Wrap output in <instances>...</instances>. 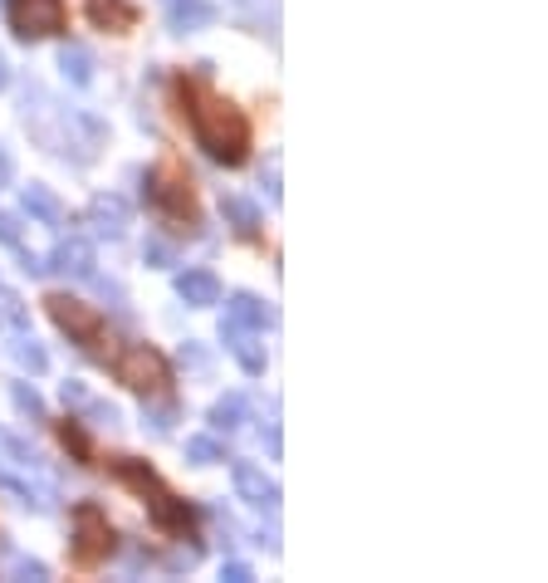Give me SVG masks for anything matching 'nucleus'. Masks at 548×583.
<instances>
[{"instance_id":"22","label":"nucleus","mask_w":548,"mask_h":583,"mask_svg":"<svg viewBox=\"0 0 548 583\" xmlns=\"http://www.w3.org/2000/svg\"><path fill=\"white\" fill-rule=\"evenodd\" d=\"M10 358H16V363L25 368V373H35V378H40L45 373V368H49V353L40 349V343H35L30 339V333H20V339L16 343H10Z\"/></svg>"},{"instance_id":"24","label":"nucleus","mask_w":548,"mask_h":583,"mask_svg":"<svg viewBox=\"0 0 548 583\" xmlns=\"http://www.w3.org/2000/svg\"><path fill=\"white\" fill-rule=\"evenodd\" d=\"M10 402H16V412L20 417H30V421H45V397L30 388V382H16L10 388Z\"/></svg>"},{"instance_id":"12","label":"nucleus","mask_w":548,"mask_h":583,"mask_svg":"<svg viewBox=\"0 0 548 583\" xmlns=\"http://www.w3.org/2000/svg\"><path fill=\"white\" fill-rule=\"evenodd\" d=\"M89 226L98 235H108V241H123V231H128V202L123 196H94L89 202Z\"/></svg>"},{"instance_id":"20","label":"nucleus","mask_w":548,"mask_h":583,"mask_svg":"<svg viewBox=\"0 0 548 583\" xmlns=\"http://www.w3.org/2000/svg\"><path fill=\"white\" fill-rule=\"evenodd\" d=\"M245 417H251V397L245 392H226L216 407H211V427L216 431H241Z\"/></svg>"},{"instance_id":"31","label":"nucleus","mask_w":548,"mask_h":583,"mask_svg":"<svg viewBox=\"0 0 548 583\" xmlns=\"http://www.w3.org/2000/svg\"><path fill=\"white\" fill-rule=\"evenodd\" d=\"M65 446H69L74 456H79V461H89V437H84L79 421H69V427H65Z\"/></svg>"},{"instance_id":"6","label":"nucleus","mask_w":548,"mask_h":583,"mask_svg":"<svg viewBox=\"0 0 548 583\" xmlns=\"http://www.w3.org/2000/svg\"><path fill=\"white\" fill-rule=\"evenodd\" d=\"M45 304H49V319H55V324L65 329L74 343H94V339H98V329H104V314H98L94 304H84V300L55 294V300H45Z\"/></svg>"},{"instance_id":"2","label":"nucleus","mask_w":548,"mask_h":583,"mask_svg":"<svg viewBox=\"0 0 548 583\" xmlns=\"http://www.w3.org/2000/svg\"><path fill=\"white\" fill-rule=\"evenodd\" d=\"M114 373H118L123 388H133L143 397H162V392H167V382H172L167 358H162L157 349H147V343H128V349L118 353Z\"/></svg>"},{"instance_id":"9","label":"nucleus","mask_w":548,"mask_h":583,"mask_svg":"<svg viewBox=\"0 0 548 583\" xmlns=\"http://www.w3.org/2000/svg\"><path fill=\"white\" fill-rule=\"evenodd\" d=\"M162 6H167L172 35H196V30H206V25H216V16H221L211 0H162Z\"/></svg>"},{"instance_id":"35","label":"nucleus","mask_w":548,"mask_h":583,"mask_svg":"<svg viewBox=\"0 0 548 583\" xmlns=\"http://www.w3.org/2000/svg\"><path fill=\"white\" fill-rule=\"evenodd\" d=\"M16 182V157H10V147L0 143V187H10Z\"/></svg>"},{"instance_id":"10","label":"nucleus","mask_w":548,"mask_h":583,"mask_svg":"<svg viewBox=\"0 0 548 583\" xmlns=\"http://www.w3.org/2000/svg\"><path fill=\"white\" fill-rule=\"evenodd\" d=\"M45 265H49V270H59L65 280H89L98 260H94V245H89V241H59V245H55V255H49Z\"/></svg>"},{"instance_id":"28","label":"nucleus","mask_w":548,"mask_h":583,"mask_svg":"<svg viewBox=\"0 0 548 583\" xmlns=\"http://www.w3.org/2000/svg\"><path fill=\"white\" fill-rule=\"evenodd\" d=\"M79 412L89 417L94 427H118V407H114V402H94V397H89V402H84Z\"/></svg>"},{"instance_id":"39","label":"nucleus","mask_w":548,"mask_h":583,"mask_svg":"<svg viewBox=\"0 0 548 583\" xmlns=\"http://www.w3.org/2000/svg\"><path fill=\"white\" fill-rule=\"evenodd\" d=\"M265 446H270V456H280V427H274V421L265 427Z\"/></svg>"},{"instance_id":"29","label":"nucleus","mask_w":548,"mask_h":583,"mask_svg":"<svg viewBox=\"0 0 548 583\" xmlns=\"http://www.w3.org/2000/svg\"><path fill=\"white\" fill-rule=\"evenodd\" d=\"M182 368H192V373H206V368H211V353H206L196 339H186V343H182Z\"/></svg>"},{"instance_id":"25","label":"nucleus","mask_w":548,"mask_h":583,"mask_svg":"<svg viewBox=\"0 0 548 583\" xmlns=\"http://www.w3.org/2000/svg\"><path fill=\"white\" fill-rule=\"evenodd\" d=\"M143 260H147V265H157V270H172V265H177V245L162 241V235H147Z\"/></svg>"},{"instance_id":"19","label":"nucleus","mask_w":548,"mask_h":583,"mask_svg":"<svg viewBox=\"0 0 548 583\" xmlns=\"http://www.w3.org/2000/svg\"><path fill=\"white\" fill-rule=\"evenodd\" d=\"M59 74H65L74 89H89L94 84V55L84 45H65L59 49Z\"/></svg>"},{"instance_id":"5","label":"nucleus","mask_w":548,"mask_h":583,"mask_svg":"<svg viewBox=\"0 0 548 583\" xmlns=\"http://www.w3.org/2000/svg\"><path fill=\"white\" fill-rule=\"evenodd\" d=\"M114 550V529H108V515L98 505H79L74 511V560L79 564H98Z\"/></svg>"},{"instance_id":"36","label":"nucleus","mask_w":548,"mask_h":583,"mask_svg":"<svg viewBox=\"0 0 548 583\" xmlns=\"http://www.w3.org/2000/svg\"><path fill=\"white\" fill-rule=\"evenodd\" d=\"M196 560H202V550L192 544V550H177V554H172L167 569H196Z\"/></svg>"},{"instance_id":"23","label":"nucleus","mask_w":548,"mask_h":583,"mask_svg":"<svg viewBox=\"0 0 548 583\" xmlns=\"http://www.w3.org/2000/svg\"><path fill=\"white\" fill-rule=\"evenodd\" d=\"M186 461L192 466H216V461H226V446H221L216 437H192L186 441Z\"/></svg>"},{"instance_id":"16","label":"nucleus","mask_w":548,"mask_h":583,"mask_svg":"<svg viewBox=\"0 0 548 583\" xmlns=\"http://www.w3.org/2000/svg\"><path fill=\"white\" fill-rule=\"evenodd\" d=\"M89 20L98 30H114V35H128L137 25V10L128 0H89Z\"/></svg>"},{"instance_id":"32","label":"nucleus","mask_w":548,"mask_h":583,"mask_svg":"<svg viewBox=\"0 0 548 583\" xmlns=\"http://www.w3.org/2000/svg\"><path fill=\"white\" fill-rule=\"evenodd\" d=\"M221 579H226V583H251L255 569L245 564V560H231V564H221Z\"/></svg>"},{"instance_id":"26","label":"nucleus","mask_w":548,"mask_h":583,"mask_svg":"<svg viewBox=\"0 0 548 583\" xmlns=\"http://www.w3.org/2000/svg\"><path fill=\"white\" fill-rule=\"evenodd\" d=\"M10 579H20V583H45V579H49V564L30 560V554H10Z\"/></svg>"},{"instance_id":"33","label":"nucleus","mask_w":548,"mask_h":583,"mask_svg":"<svg viewBox=\"0 0 548 583\" xmlns=\"http://www.w3.org/2000/svg\"><path fill=\"white\" fill-rule=\"evenodd\" d=\"M0 304H6V319H10V324L25 329V304H20V294H6V290H0Z\"/></svg>"},{"instance_id":"27","label":"nucleus","mask_w":548,"mask_h":583,"mask_svg":"<svg viewBox=\"0 0 548 583\" xmlns=\"http://www.w3.org/2000/svg\"><path fill=\"white\" fill-rule=\"evenodd\" d=\"M172 421H177V407H172V402H162V407L143 402V427H153V437H167Z\"/></svg>"},{"instance_id":"7","label":"nucleus","mask_w":548,"mask_h":583,"mask_svg":"<svg viewBox=\"0 0 548 583\" xmlns=\"http://www.w3.org/2000/svg\"><path fill=\"white\" fill-rule=\"evenodd\" d=\"M147 196H153V206H162L172 221H192V226H196L192 192H186V182H182L177 167H157L153 177H147Z\"/></svg>"},{"instance_id":"3","label":"nucleus","mask_w":548,"mask_h":583,"mask_svg":"<svg viewBox=\"0 0 548 583\" xmlns=\"http://www.w3.org/2000/svg\"><path fill=\"white\" fill-rule=\"evenodd\" d=\"M118 480H123V486H133L137 495H147V511H153V519H157L162 529H182L186 525V511L177 505V495L162 486L147 466H137V461L123 456V461H118Z\"/></svg>"},{"instance_id":"38","label":"nucleus","mask_w":548,"mask_h":583,"mask_svg":"<svg viewBox=\"0 0 548 583\" xmlns=\"http://www.w3.org/2000/svg\"><path fill=\"white\" fill-rule=\"evenodd\" d=\"M265 196H270V202H280V172H265Z\"/></svg>"},{"instance_id":"11","label":"nucleus","mask_w":548,"mask_h":583,"mask_svg":"<svg viewBox=\"0 0 548 583\" xmlns=\"http://www.w3.org/2000/svg\"><path fill=\"white\" fill-rule=\"evenodd\" d=\"M0 490L20 495V505H35L40 515H55L59 511V490L49 486V480H20V476H10V470L0 466Z\"/></svg>"},{"instance_id":"37","label":"nucleus","mask_w":548,"mask_h":583,"mask_svg":"<svg viewBox=\"0 0 548 583\" xmlns=\"http://www.w3.org/2000/svg\"><path fill=\"white\" fill-rule=\"evenodd\" d=\"M260 544H265L270 554H280V529H274V525H270V529H260Z\"/></svg>"},{"instance_id":"17","label":"nucleus","mask_w":548,"mask_h":583,"mask_svg":"<svg viewBox=\"0 0 548 583\" xmlns=\"http://www.w3.org/2000/svg\"><path fill=\"white\" fill-rule=\"evenodd\" d=\"M226 319L231 324H245V329H260V324H274V309L265 300H255L251 290H241V294H231Z\"/></svg>"},{"instance_id":"8","label":"nucleus","mask_w":548,"mask_h":583,"mask_svg":"<svg viewBox=\"0 0 548 583\" xmlns=\"http://www.w3.org/2000/svg\"><path fill=\"white\" fill-rule=\"evenodd\" d=\"M231 480H235V495H241L245 505H255V511H280V486H274L260 466L235 461L231 466Z\"/></svg>"},{"instance_id":"14","label":"nucleus","mask_w":548,"mask_h":583,"mask_svg":"<svg viewBox=\"0 0 548 583\" xmlns=\"http://www.w3.org/2000/svg\"><path fill=\"white\" fill-rule=\"evenodd\" d=\"M177 294H182V304H192V309L221 304V280L211 275V270H186V275H177Z\"/></svg>"},{"instance_id":"1","label":"nucleus","mask_w":548,"mask_h":583,"mask_svg":"<svg viewBox=\"0 0 548 583\" xmlns=\"http://www.w3.org/2000/svg\"><path fill=\"white\" fill-rule=\"evenodd\" d=\"M186 114H192V133L206 147V157L226 167L245 163V147H251V123L231 104V98L211 94L206 84H186Z\"/></svg>"},{"instance_id":"34","label":"nucleus","mask_w":548,"mask_h":583,"mask_svg":"<svg viewBox=\"0 0 548 583\" xmlns=\"http://www.w3.org/2000/svg\"><path fill=\"white\" fill-rule=\"evenodd\" d=\"M84 402H89V388H84V382H65V407H74V412H79Z\"/></svg>"},{"instance_id":"4","label":"nucleus","mask_w":548,"mask_h":583,"mask_svg":"<svg viewBox=\"0 0 548 583\" xmlns=\"http://www.w3.org/2000/svg\"><path fill=\"white\" fill-rule=\"evenodd\" d=\"M6 16L25 45L49 40V35L65 30V0H6Z\"/></svg>"},{"instance_id":"18","label":"nucleus","mask_w":548,"mask_h":583,"mask_svg":"<svg viewBox=\"0 0 548 583\" xmlns=\"http://www.w3.org/2000/svg\"><path fill=\"white\" fill-rule=\"evenodd\" d=\"M221 216H226V226L235 235H260V211H255V202H245V196H235V192L221 196Z\"/></svg>"},{"instance_id":"13","label":"nucleus","mask_w":548,"mask_h":583,"mask_svg":"<svg viewBox=\"0 0 548 583\" xmlns=\"http://www.w3.org/2000/svg\"><path fill=\"white\" fill-rule=\"evenodd\" d=\"M221 339H226V349L235 353V363L245 368V373H265V349L255 343V329H245V324H221Z\"/></svg>"},{"instance_id":"21","label":"nucleus","mask_w":548,"mask_h":583,"mask_svg":"<svg viewBox=\"0 0 548 583\" xmlns=\"http://www.w3.org/2000/svg\"><path fill=\"white\" fill-rule=\"evenodd\" d=\"M0 451H6L20 470H45V456L35 451V446L25 441V437H16V431H0Z\"/></svg>"},{"instance_id":"15","label":"nucleus","mask_w":548,"mask_h":583,"mask_svg":"<svg viewBox=\"0 0 548 583\" xmlns=\"http://www.w3.org/2000/svg\"><path fill=\"white\" fill-rule=\"evenodd\" d=\"M20 206H25V216L45 221V226H65V206H59V196L40 187V182H30V187L20 192Z\"/></svg>"},{"instance_id":"30","label":"nucleus","mask_w":548,"mask_h":583,"mask_svg":"<svg viewBox=\"0 0 548 583\" xmlns=\"http://www.w3.org/2000/svg\"><path fill=\"white\" fill-rule=\"evenodd\" d=\"M0 245H10V251H20L25 245V231H20V221L10 216V211H0Z\"/></svg>"},{"instance_id":"40","label":"nucleus","mask_w":548,"mask_h":583,"mask_svg":"<svg viewBox=\"0 0 548 583\" xmlns=\"http://www.w3.org/2000/svg\"><path fill=\"white\" fill-rule=\"evenodd\" d=\"M10 84V65H6V55H0V89Z\"/></svg>"}]
</instances>
